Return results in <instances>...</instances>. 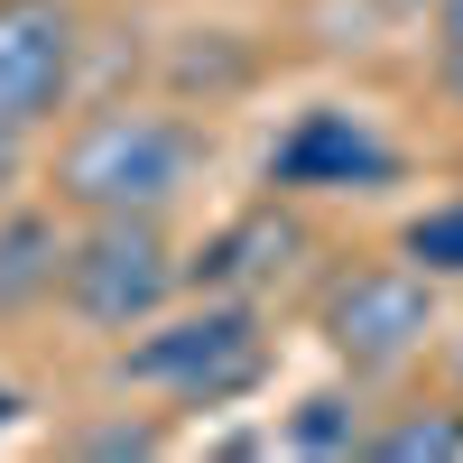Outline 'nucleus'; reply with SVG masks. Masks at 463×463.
Returning a JSON list of instances; mask_svg holds the SVG:
<instances>
[{
    "mask_svg": "<svg viewBox=\"0 0 463 463\" xmlns=\"http://www.w3.org/2000/svg\"><path fill=\"white\" fill-rule=\"evenodd\" d=\"M158 445H167L158 417H102V427H74L65 436V454H158Z\"/></svg>",
    "mask_w": 463,
    "mask_h": 463,
    "instance_id": "obj_12",
    "label": "nucleus"
},
{
    "mask_svg": "<svg viewBox=\"0 0 463 463\" xmlns=\"http://www.w3.org/2000/svg\"><path fill=\"white\" fill-rule=\"evenodd\" d=\"M213 167V130L176 102H102L74 111L47 158V195L65 213H176Z\"/></svg>",
    "mask_w": 463,
    "mask_h": 463,
    "instance_id": "obj_1",
    "label": "nucleus"
},
{
    "mask_svg": "<svg viewBox=\"0 0 463 463\" xmlns=\"http://www.w3.org/2000/svg\"><path fill=\"white\" fill-rule=\"evenodd\" d=\"M37 139H47V130H28L19 111H0V195H10V185L28 176V148H37Z\"/></svg>",
    "mask_w": 463,
    "mask_h": 463,
    "instance_id": "obj_14",
    "label": "nucleus"
},
{
    "mask_svg": "<svg viewBox=\"0 0 463 463\" xmlns=\"http://www.w3.org/2000/svg\"><path fill=\"white\" fill-rule=\"evenodd\" d=\"M445 380H454V390H463V343H445Z\"/></svg>",
    "mask_w": 463,
    "mask_h": 463,
    "instance_id": "obj_15",
    "label": "nucleus"
},
{
    "mask_svg": "<svg viewBox=\"0 0 463 463\" xmlns=\"http://www.w3.org/2000/svg\"><path fill=\"white\" fill-rule=\"evenodd\" d=\"M399 250L427 269V279H463V195H436L427 213H408Z\"/></svg>",
    "mask_w": 463,
    "mask_h": 463,
    "instance_id": "obj_11",
    "label": "nucleus"
},
{
    "mask_svg": "<svg viewBox=\"0 0 463 463\" xmlns=\"http://www.w3.org/2000/svg\"><path fill=\"white\" fill-rule=\"evenodd\" d=\"M84 74V0H0V111L56 130Z\"/></svg>",
    "mask_w": 463,
    "mask_h": 463,
    "instance_id": "obj_6",
    "label": "nucleus"
},
{
    "mask_svg": "<svg viewBox=\"0 0 463 463\" xmlns=\"http://www.w3.org/2000/svg\"><path fill=\"white\" fill-rule=\"evenodd\" d=\"M279 445H288V454H362V445H371L362 390H306V399L279 417Z\"/></svg>",
    "mask_w": 463,
    "mask_h": 463,
    "instance_id": "obj_10",
    "label": "nucleus"
},
{
    "mask_svg": "<svg viewBox=\"0 0 463 463\" xmlns=\"http://www.w3.org/2000/svg\"><path fill=\"white\" fill-rule=\"evenodd\" d=\"M269 325L250 297H195V306H167L158 325L121 334L111 353V390H139V399H167V408H232L269 380Z\"/></svg>",
    "mask_w": 463,
    "mask_h": 463,
    "instance_id": "obj_2",
    "label": "nucleus"
},
{
    "mask_svg": "<svg viewBox=\"0 0 463 463\" xmlns=\"http://www.w3.org/2000/svg\"><path fill=\"white\" fill-rule=\"evenodd\" d=\"M306 250H316V232H306L297 195H269L250 213H232L213 241L185 260V288H195V297H260V288H279Z\"/></svg>",
    "mask_w": 463,
    "mask_h": 463,
    "instance_id": "obj_7",
    "label": "nucleus"
},
{
    "mask_svg": "<svg viewBox=\"0 0 463 463\" xmlns=\"http://www.w3.org/2000/svg\"><path fill=\"white\" fill-rule=\"evenodd\" d=\"M371 463H463V390L454 399H408L371 417Z\"/></svg>",
    "mask_w": 463,
    "mask_h": 463,
    "instance_id": "obj_9",
    "label": "nucleus"
},
{
    "mask_svg": "<svg viewBox=\"0 0 463 463\" xmlns=\"http://www.w3.org/2000/svg\"><path fill=\"white\" fill-rule=\"evenodd\" d=\"M436 325H445V279H427L408 250H390V260H343L334 279H325V297H316V334H325V353L353 371V380L408 371L436 343Z\"/></svg>",
    "mask_w": 463,
    "mask_h": 463,
    "instance_id": "obj_4",
    "label": "nucleus"
},
{
    "mask_svg": "<svg viewBox=\"0 0 463 463\" xmlns=\"http://www.w3.org/2000/svg\"><path fill=\"white\" fill-rule=\"evenodd\" d=\"M185 288V250L167 241V213H74L56 306L84 334H139Z\"/></svg>",
    "mask_w": 463,
    "mask_h": 463,
    "instance_id": "obj_3",
    "label": "nucleus"
},
{
    "mask_svg": "<svg viewBox=\"0 0 463 463\" xmlns=\"http://www.w3.org/2000/svg\"><path fill=\"white\" fill-rule=\"evenodd\" d=\"M399 139L371 121V111L316 102L269 139V195H371V185H399Z\"/></svg>",
    "mask_w": 463,
    "mask_h": 463,
    "instance_id": "obj_5",
    "label": "nucleus"
},
{
    "mask_svg": "<svg viewBox=\"0 0 463 463\" xmlns=\"http://www.w3.org/2000/svg\"><path fill=\"white\" fill-rule=\"evenodd\" d=\"M65 204H10L0 195V325L10 316H37L56 306V279H65Z\"/></svg>",
    "mask_w": 463,
    "mask_h": 463,
    "instance_id": "obj_8",
    "label": "nucleus"
},
{
    "mask_svg": "<svg viewBox=\"0 0 463 463\" xmlns=\"http://www.w3.org/2000/svg\"><path fill=\"white\" fill-rule=\"evenodd\" d=\"M427 56H436V93L463 102V0H436V19H427Z\"/></svg>",
    "mask_w": 463,
    "mask_h": 463,
    "instance_id": "obj_13",
    "label": "nucleus"
}]
</instances>
